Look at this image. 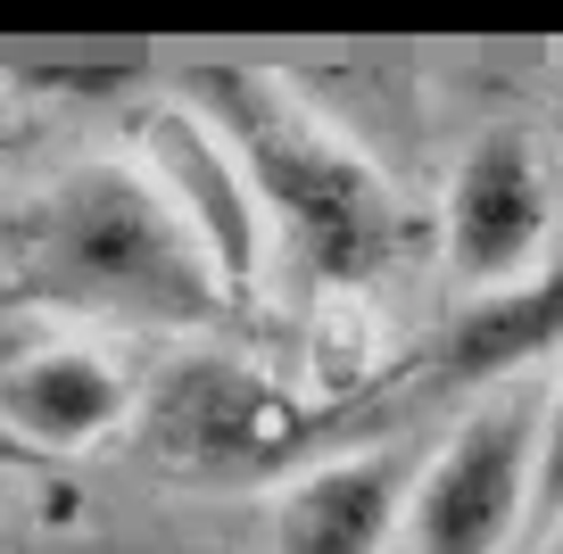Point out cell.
Instances as JSON below:
<instances>
[{
	"mask_svg": "<svg viewBox=\"0 0 563 554\" xmlns=\"http://www.w3.org/2000/svg\"><path fill=\"white\" fill-rule=\"evenodd\" d=\"M563 530V373L539 406V439H530V538Z\"/></svg>",
	"mask_w": 563,
	"mask_h": 554,
	"instance_id": "obj_10",
	"label": "cell"
},
{
	"mask_svg": "<svg viewBox=\"0 0 563 554\" xmlns=\"http://www.w3.org/2000/svg\"><path fill=\"white\" fill-rule=\"evenodd\" d=\"M0 91H9V75H0Z\"/></svg>",
	"mask_w": 563,
	"mask_h": 554,
	"instance_id": "obj_12",
	"label": "cell"
},
{
	"mask_svg": "<svg viewBox=\"0 0 563 554\" xmlns=\"http://www.w3.org/2000/svg\"><path fill=\"white\" fill-rule=\"evenodd\" d=\"M141 166L166 182V199H175L183 224L199 232V248H208V265L224 274V290L232 298L257 290L274 232H265V208H257V191H249L232 141L216 133L191 100H175V108H158V117L141 124Z\"/></svg>",
	"mask_w": 563,
	"mask_h": 554,
	"instance_id": "obj_5",
	"label": "cell"
},
{
	"mask_svg": "<svg viewBox=\"0 0 563 554\" xmlns=\"http://www.w3.org/2000/svg\"><path fill=\"white\" fill-rule=\"evenodd\" d=\"M530 439H539L530 398H489L481 414H464L406 488V546L514 554L530 538Z\"/></svg>",
	"mask_w": 563,
	"mask_h": 554,
	"instance_id": "obj_4",
	"label": "cell"
},
{
	"mask_svg": "<svg viewBox=\"0 0 563 554\" xmlns=\"http://www.w3.org/2000/svg\"><path fill=\"white\" fill-rule=\"evenodd\" d=\"M406 455L373 447V455H332V464L282 480L265 505L274 554H389L406 538Z\"/></svg>",
	"mask_w": 563,
	"mask_h": 554,
	"instance_id": "obj_7",
	"label": "cell"
},
{
	"mask_svg": "<svg viewBox=\"0 0 563 554\" xmlns=\"http://www.w3.org/2000/svg\"><path fill=\"white\" fill-rule=\"evenodd\" d=\"M141 422L158 431V447L191 472H257L265 455L290 447V406L241 364H191L158 398H141Z\"/></svg>",
	"mask_w": 563,
	"mask_h": 554,
	"instance_id": "obj_8",
	"label": "cell"
},
{
	"mask_svg": "<svg viewBox=\"0 0 563 554\" xmlns=\"http://www.w3.org/2000/svg\"><path fill=\"white\" fill-rule=\"evenodd\" d=\"M555 347H563V265H547L522 290L464 298L456 331L440 347V373L448 381H506L522 364H547Z\"/></svg>",
	"mask_w": 563,
	"mask_h": 554,
	"instance_id": "obj_9",
	"label": "cell"
},
{
	"mask_svg": "<svg viewBox=\"0 0 563 554\" xmlns=\"http://www.w3.org/2000/svg\"><path fill=\"white\" fill-rule=\"evenodd\" d=\"M9 307L124 331H199L232 307L199 232L141 157H84L0 224Z\"/></svg>",
	"mask_w": 563,
	"mask_h": 554,
	"instance_id": "obj_1",
	"label": "cell"
},
{
	"mask_svg": "<svg viewBox=\"0 0 563 554\" xmlns=\"http://www.w3.org/2000/svg\"><path fill=\"white\" fill-rule=\"evenodd\" d=\"M141 414V381L91 340L0 356V431L34 455H91Z\"/></svg>",
	"mask_w": 563,
	"mask_h": 554,
	"instance_id": "obj_6",
	"label": "cell"
},
{
	"mask_svg": "<svg viewBox=\"0 0 563 554\" xmlns=\"http://www.w3.org/2000/svg\"><path fill=\"white\" fill-rule=\"evenodd\" d=\"M191 108L232 141L249 191L265 208V232L290 241V257L307 274H323L332 290H365L406 241V208L389 191V174L307 100L299 84L257 67H216L191 75Z\"/></svg>",
	"mask_w": 563,
	"mask_h": 554,
	"instance_id": "obj_2",
	"label": "cell"
},
{
	"mask_svg": "<svg viewBox=\"0 0 563 554\" xmlns=\"http://www.w3.org/2000/svg\"><path fill=\"white\" fill-rule=\"evenodd\" d=\"M539 554H563V530H547V538H539Z\"/></svg>",
	"mask_w": 563,
	"mask_h": 554,
	"instance_id": "obj_11",
	"label": "cell"
},
{
	"mask_svg": "<svg viewBox=\"0 0 563 554\" xmlns=\"http://www.w3.org/2000/svg\"><path fill=\"white\" fill-rule=\"evenodd\" d=\"M555 224H563L555 149L530 124H489L456 157V174H448V191H440L448 281L464 298L522 290V281H539L555 265Z\"/></svg>",
	"mask_w": 563,
	"mask_h": 554,
	"instance_id": "obj_3",
	"label": "cell"
}]
</instances>
